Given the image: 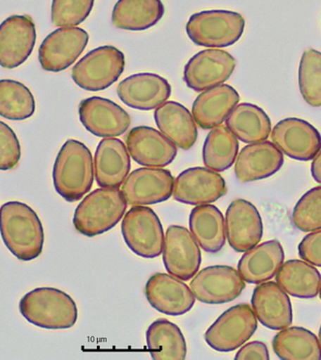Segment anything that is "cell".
I'll return each mask as SVG.
<instances>
[{"label":"cell","instance_id":"obj_1","mask_svg":"<svg viewBox=\"0 0 321 360\" xmlns=\"http://www.w3.org/2000/svg\"><path fill=\"white\" fill-rule=\"evenodd\" d=\"M0 233L5 246L20 261H33L43 252V224L28 205L18 201L2 205Z\"/></svg>","mask_w":321,"mask_h":360},{"label":"cell","instance_id":"obj_2","mask_svg":"<svg viewBox=\"0 0 321 360\" xmlns=\"http://www.w3.org/2000/svg\"><path fill=\"white\" fill-rule=\"evenodd\" d=\"M54 185L65 201H78L91 191L94 180V165L91 151L85 144L68 139L55 161Z\"/></svg>","mask_w":321,"mask_h":360},{"label":"cell","instance_id":"obj_3","mask_svg":"<svg viewBox=\"0 0 321 360\" xmlns=\"http://www.w3.org/2000/svg\"><path fill=\"white\" fill-rule=\"evenodd\" d=\"M20 311L31 324L46 330H65L77 321V306L64 291L39 288L26 294L20 302Z\"/></svg>","mask_w":321,"mask_h":360},{"label":"cell","instance_id":"obj_4","mask_svg":"<svg viewBox=\"0 0 321 360\" xmlns=\"http://www.w3.org/2000/svg\"><path fill=\"white\" fill-rule=\"evenodd\" d=\"M127 209L118 188H101L86 196L76 207L73 225L78 233L94 238L114 228Z\"/></svg>","mask_w":321,"mask_h":360},{"label":"cell","instance_id":"obj_5","mask_svg":"<svg viewBox=\"0 0 321 360\" xmlns=\"http://www.w3.org/2000/svg\"><path fill=\"white\" fill-rule=\"evenodd\" d=\"M246 20L241 14L226 10L196 13L189 18L186 31L196 46L227 47L243 36Z\"/></svg>","mask_w":321,"mask_h":360},{"label":"cell","instance_id":"obj_6","mask_svg":"<svg viewBox=\"0 0 321 360\" xmlns=\"http://www.w3.org/2000/svg\"><path fill=\"white\" fill-rule=\"evenodd\" d=\"M125 67V55L115 46H100L89 51L73 68L76 85L89 91H103L117 82Z\"/></svg>","mask_w":321,"mask_h":360},{"label":"cell","instance_id":"obj_7","mask_svg":"<svg viewBox=\"0 0 321 360\" xmlns=\"http://www.w3.org/2000/svg\"><path fill=\"white\" fill-rule=\"evenodd\" d=\"M122 233L129 248L138 256L153 259L162 254L164 230L159 217L150 207L133 206L123 218Z\"/></svg>","mask_w":321,"mask_h":360},{"label":"cell","instance_id":"obj_8","mask_svg":"<svg viewBox=\"0 0 321 360\" xmlns=\"http://www.w3.org/2000/svg\"><path fill=\"white\" fill-rule=\"evenodd\" d=\"M258 322L248 304L230 307L218 318L205 333V341L215 351L227 352L243 346L256 332Z\"/></svg>","mask_w":321,"mask_h":360},{"label":"cell","instance_id":"obj_9","mask_svg":"<svg viewBox=\"0 0 321 360\" xmlns=\"http://www.w3.org/2000/svg\"><path fill=\"white\" fill-rule=\"evenodd\" d=\"M246 282L238 270L227 265L204 268L194 276L191 289L194 297L205 304H225L238 298Z\"/></svg>","mask_w":321,"mask_h":360},{"label":"cell","instance_id":"obj_10","mask_svg":"<svg viewBox=\"0 0 321 360\" xmlns=\"http://www.w3.org/2000/svg\"><path fill=\"white\" fill-rule=\"evenodd\" d=\"M88 41V33L82 28H58L39 46V64L46 72H63L82 54Z\"/></svg>","mask_w":321,"mask_h":360},{"label":"cell","instance_id":"obj_11","mask_svg":"<svg viewBox=\"0 0 321 360\" xmlns=\"http://www.w3.org/2000/svg\"><path fill=\"white\" fill-rule=\"evenodd\" d=\"M175 178L160 167L134 170L122 184V193L131 206H146L167 201L173 194Z\"/></svg>","mask_w":321,"mask_h":360},{"label":"cell","instance_id":"obj_12","mask_svg":"<svg viewBox=\"0 0 321 360\" xmlns=\"http://www.w3.org/2000/svg\"><path fill=\"white\" fill-rule=\"evenodd\" d=\"M163 261L168 272L187 282L196 275L201 252L193 233L182 226H170L165 233Z\"/></svg>","mask_w":321,"mask_h":360},{"label":"cell","instance_id":"obj_13","mask_svg":"<svg viewBox=\"0 0 321 360\" xmlns=\"http://www.w3.org/2000/svg\"><path fill=\"white\" fill-rule=\"evenodd\" d=\"M235 68L236 60L225 50H202L186 65L184 81L194 91H207L227 81Z\"/></svg>","mask_w":321,"mask_h":360},{"label":"cell","instance_id":"obj_14","mask_svg":"<svg viewBox=\"0 0 321 360\" xmlns=\"http://www.w3.org/2000/svg\"><path fill=\"white\" fill-rule=\"evenodd\" d=\"M36 26L29 15H11L0 25V67H20L32 54Z\"/></svg>","mask_w":321,"mask_h":360},{"label":"cell","instance_id":"obj_15","mask_svg":"<svg viewBox=\"0 0 321 360\" xmlns=\"http://www.w3.org/2000/svg\"><path fill=\"white\" fill-rule=\"evenodd\" d=\"M78 112L84 127L99 138L122 136L131 124L130 115L125 110L111 100L99 96L82 100Z\"/></svg>","mask_w":321,"mask_h":360},{"label":"cell","instance_id":"obj_16","mask_svg":"<svg viewBox=\"0 0 321 360\" xmlns=\"http://www.w3.org/2000/svg\"><path fill=\"white\" fill-rule=\"evenodd\" d=\"M272 139L282 153L297 161H310L321 149L320 132L309 122L299 118L281 120L273 128Z\"/></svg>","mask_w":321,"mask_h":360},{"label":"cell","instance_id":"obj_17","mask_svg":"<svg viewBox=\"0 0 321 360\" xmlns=\"http://www.w3.org/2000/svg\"><path fill=\"white\" fill-rule=\"evenodd\" d=\"M227 193L225 179L208 167L189 168L175 180L173 197L189 205L210 204Z\"/></svg>","mask_w":321,"mask_h":360},{"label":"cell","instance_id":"obj_18","mask_svg":"<svg viewBox=\"0 0 321 360\" xmlns=\"http://www.w3.org/2000/svg\"><path fill=\"white\" fill-rule=\"evenodd\" d=\"M144 293L155 309L172 316L185 314L196 303L193 291L184 281L165 273L151 276L147 281Z\"/></svg>","mask_w":321,"mask_h":360},{"label":"cell","instance_id":"obj_19","mask_svg":"<svg viewBox=\"0 0 321 360\" xmlns=\"http://www.w3.org/2000/svg\"><path fill=\"white\" fill-rule=\"evenodd\" d=\"M125 143L134 161L144 167H167L177 155V148L167 136L147 126H139L129 131Z\"/></svg>","mask_w":321,"mask_h":360},{"label":"cell","instance_id":"obj_20","mask_svg":"<svg viewBox=\"0 0 321 360\" xmlns=\"http://www.w3.org/2000/svg\"><path fill=\"white\" fill-rule=\"evenodd\" d=\"M226 238L238 253H246L263 238V221L257 207L244 199L234 200L225 214Z\"/></svg>","mask_w":321,"mask_h":360},{"label":"cell","instance_id":"obj_21","mask_svg":"<svg viewBox=\"0 0 321 360\" xmlns=\"http://www.w3.org/2000/svg\"><path fill=\"white\" fill-rule=\"evenodd\" d=\"M117 94L128 107L149 111L167 101L172 94V86L154 73H138L120 82Z\"/></svg>","mask_w":321,"mask_h":360},{"label":"cell","instance_id":"obj_22","mask_svg":"<svg viewBox=\"0 0 321 360\" xmlns=\"http://www.w3.org/2000/svg\"><path fill=\"white\" fill-rule=\"evenodd\" d=\"M252 309L260 324L281 330L293 323V307L285 290L275 282L259 283L252 295Z\"/></svg>","mask_w":321,"mask_h":360},{"label":"cell","instance_id":"obj_23","mask_svg":"<svg viewBox=\"0 0 321 360\" xmlns=\"http://www.w3.org/2000/svg\"><path fill=\"white\" fill-rule=\"evenodd\" d=\"M284 165V156L270 141L244 147L237 159L235 173L239 182L249 183L275 175Z\"/></svg>","mask_w":321,"mask_h":360},{"label":"cell","instance_id":"obj_24","mask_svg":"<svg viewBox=\"0 0 321 360\" xmlns=\"http://www.w3.org/2000/svg\"><path fill=\"white\" fill-rule=\"evenodd\" d=\"M127 147L118 139L100 141L94 155V177L100 188H120L130 172Z\"/></svg>","mask_w":321,"mask_h":360},{"label":"cell","instance_id":"obj_25","mask_svg":"<svg viewBox=\"0 0 321 360\" xmlns=\"http://www.w3.org/2000/svg\"><path fill=\"white\" fill-rule=\"evenodd\" d=\"M284 259L285 253L282 245L273 239L246 251L239 259L238 271L244 282L259 285L275 277Z\"/></svg>","mask_w":321,"mask_h":360},{"label":"cell","instance_id":"obj_26","mask_svg":"<svg viewBox=\"0 0 321 360\" xmlns=\"http://www.w3.org/2000/svg\"><path fill=\"white\" fill-rule=\"evenodd\" d=\"M239 101L238 91L233 86L220 85L199 94L194 102V122L203 130L222 124Z\"/></svg>","mask_w":321,"mask_h":360},{"label":"cell","instance_id":"obj_27","mask_svg":"<svg viewBox=\"0 0 321 360\" xmlns=\"http://www.w3.org/2000/svg\"><path fill=\"white\" fill-rule=\"evenodd\" d=\"M155 122L160 133L175 146L191 149L197 139V127L194 117L186 107L175 101L160 105L154 112Z\"/></svg>","mask_w":321,"mask_h":360},{"label":"cell","instance_id":"obj_28","mask_svg":"<svg viewBox=\"0 0 321 360\" xmlns=\"http://www.w3.org/2000/svg\"><path fill=\"white\" fill-rule=\"evenodd\" d=\"M189 228L196 243L207 253H218L225 245V217L213 205H199L194 207L189 215Z\"/></svg>","mask_w":321,"mask_h":360},{"label":"cell","instance_id":"obj_29","mask_svg":"<svg viewBox=\"0 0 321 360\" xmlns=\"http://www.w3.org/2000/svg\"><path fill=\"white\" fill-rule=\"evenodd\" d=\"M165 15L160 0H118L112 13L113 25L129 31H144L156 25Z\"/></svg>","mask_w":321,"mask_h":360},{"label":"cell","instance_id":"obj_30","mask_svg":"<svg viewBox=\"0 0 321 360\" xmlns=\"http://www.w3.org/2000/svg\"><path fill=\"white\" fill-rule=\"evenodd\" d=\"M276 283L289 295L312 299L320 293L321 275L309 262L291 259L280 267L276 274Z\"/></svg>","mask_w":321,"mask_h":360},{"label":"cell","instance_id":"obj_31","mask_svg":"<svg viewBox=\"0 0 321 360\" xmlns=\"http://www.w3.org/2000/svg\"><path fill=\"white\" fill-rule=\"evenodd\" d=\"M226 126L246 143L264 141L272 132V122L264 110L250 103L239 104L226 120Z\"/></svg>","mask_w":321,"mask_h":360},{"label":"cell","instance_id":"obj_32","mask_svg":"<svg viewBox=\"0 0 321 360\" xmlns=\"http://www.w3.org/2000/svg\"><path fill=\"white\" fill-rule=\"evenodd\" d=\"M273 351L284 360H320L321 344L315 333L304 328L281 330L272 340Z\"/></svg>","mask_w":321,"mask_h":360},{"label":"cell","instance_id":"obj_33","mask_svg":"<svg viewBox=\"0 0 321 360\" xmlns=\"http://www.w3.org/2000/svg\"><path fill=\"white\" fill-rule=\"evenodd\" d=\"M147 349L156 360H183L187 345L180 328L167 319H158L146 332Z\"/></svg>","mask_w":321,"mask_h":360},{"label":"cell","instance_id":"obj_34","mask_svg":"<svg viewBox=\"0 0 321 360\" xmlns=\"http://www.w3.org/2000/svg\"><path fill=\"white\" fill-rule=\"evenodd\" d=\"M239 141L227 126L220 125L208 134L203 146L205 167L215 172L227 170L236 162Z\"/></svg>","mask_w":321,"mask_h":360},{"label":"cell","instance_id":"obj_35","mask_svg":"<svg viewBox=\"0 0 321 360\" xmlns=\"http://www.w3.org/2000/svg\"><path fill=\"white\" fill-rule=\"evenodd\" d=\"M35 99L30 89L23 83L0 80V115L9 120H27L35 112Z\"/></svg>","mask_w":321,"mask_h":360},{"label":"cell","instance_id":"obj_36","mask_svg":"<svg viewBox=\"0 0 321 360\" xmlns=\"http://www.w3.org/2000/svg\"><path fill=\"white\" fill-rule=\"evenodd\" d=\"M300 93L312 107L321 106V52L308 49L300 61L298 70Z\"/></svg>","mask_w":321,"mask_h":360},{"label":"cell","instance_id":"obj_37","mask_svg":"<svg viewBox=\"0 0 321 360\" xmlns=\"http://www.w3.org/2000/svg\"><path fill=\"white\" fill-rule=\"evenodd\" d=\"M293 223L301 232L321 229V186L310 189L297 202L293 212Z\"/></svg>","mask_w":321,"mask_h":360},{"label":"cell","instance_id":"obj_38","mask_svg":"<svg viewBox=\"0 0 321 360\" xmlns=\"http://www.w3.org/2000/svg\"><path fill=\"white\" fill-rule=\"evenodd\" d=\"M94 0H52L51 20L57 27H75L92 13Z\"/></svg>","mask_w":321,"mask_h":360},{"label":"cell","instance_id":"obj_39","mask_svg":"<svg viewBox=\"0 0 321 360\" xmlns=\"http://www.w3.org/2000/svg\"><path fill=\"white\" fill-rule=\"evenodd\" d=\"M22 157L20 141L6 123L0 122V170L14 169Z\"/></svg>","mask_w":321,"mask_h":360},{"label":"cell","instance_id":"obj_40","mask_svg":"<svg viewBox=\"0 0 321 360\" xmlns=\"http://www.w3.org/2000/svg\"><path fill=\"white\" fill-rule=\"evenodd\" d=\"M300 257L314 266L321 267V229L302 239L298 246Z\"/></svg>","mask_w":321,"mask_h":360},{"label":"cell","instance_id":"obj_41","mask_svg":"<svg viewBox=\"0 0 321 360\" xmlns=\"http://www.w3.org/2000/svg\"><path fill=\"white\" fill-rule=\"evenodd\" d=\"M236 360H268L270 353L267 345L260 341H253L239 349L235 356Z\"/></svg>","mask_w":321,"mask_h":360},{"label":"cell","instance_id":"obj_42","mask_svg":"<svg viewBox=\"0 0 321 360\" xmlns=\"http://www.w3.org/2000/svg\"><path fill=\"white\" fill-rule=\"evenodd\" d=\"M314 161L312 162V175L315 179V182L321 184V149L314 158Z\"/></svg>","mask_w":321,"mask_h":360},{"label":"cell","instance_id":"obj_43","mask_svg":"<svg viewBox=\"0 0 321 360\" xmlns=\"http://www.w3.org/2000/svg\"><path fill=\"white\" fill-rule=\"evenodd\" d=\"M318 339H320V342L321 344V326H320V335H318Z\"/></svg>","mask_w":321,"mask_h":360},{"label":"cell","instance_id":"obj_44","mask_svg":"<svg viewBox=\"0 0 321 360\" xmlns=\"http://www.w3.org/2000/svg\"><path fill=\"white\" fill-rule=\"evenodd\" d=\"M320 298H321V285H320Z\"/></svg>","mask_w":321,"mask_h":360}]
</instances>
